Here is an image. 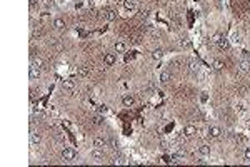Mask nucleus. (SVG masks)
I'll return each mask as SVG.
<instances>
[{
  "label": "nucleus",
  "instance_id": "26",
  "mask_svg": "<svg viewBox=\"0 0 250 167\" xmlns=\"http://www.w3.org/2000/svg\"><path fill=\"white\" fill-rule=\"evenodd\" d=\"M232 40H234V44H240V35H238V33H234V35H232Z\"/></svg>",
  "mask_w": 250,
  "mask_h": 167
},
{
  "label": "nucleus",
  "instance_id": "11",
  "mask_svg": "<svg viewBox=\"0 0 250 167\" xmlns=\"http://www.w3.org/2000/svg\"><path fill=\"white\" fill-rule=\"evenodd\" d=\"M122 102H124L125 107H132L133 105V97L132 95H125L124 99H122Z\"/></svg>",
  "mask_w": 250,
  "mask_h": 167
},
{
  "label": "nucleus",
  "instance_id": "25",
  "mask_svg": "<svg viewBox=\"0 0 250 167\" xmlns=\"http://www.w3.org/2000/svg\"><path fill=\"white\" fill-rule=\"evenodd\" d=\"M237 92H238V95H245L247 94V87H237Z\"/></svg>",
  "mask_w": 250,
  "mask_h": 167
},
{
  "label": "nucleus",
  "instance_id": "32",
  "mask_svg": "<svg viewBox=\"0 0 250 167\" xmlns=\"http://www.w3.org/2000/svg\"><path fill=\"white\" fill-rule=\"evenodd\" d=\"M39 3V0H30V7H35Z\"/></svg>",
  "mask_w": 250,
  "mask_h": 167
},
{
  "label": "nucleus",
  "instance_id": "20",
  "mask_svg": "<svg viewBox=\"0 0 250 167\" xmlns=\"http://www.w3.org/2000/svg\"><path fill=\"white\" fill-rule=\"evenodd\" d=\"M168 80H170V74H168V72H162V75H160V82H164V84H165V82H168Z\"/></svg>",
  "mask_w": 250,
  "mask_h": 167
},
{
  "label": "nucleus",
  "instance_id": "22",
  "mask_svg": "<svg viewBox=\"0 0 250 167\" xmlns=\"http://www.w3.org/2000/svg\"><path fill=\"white\" fill-rule=\"evenodd\" d=\"M100 124H102V117H100V115L92 117V125H100Z\"/></svg>",
  "mask_w": 250,
  "mask_h": 167
},
{
  "label": "nucleus",
  "instance_id": "21",
  "mask_svg": "<svg viewBox=\"0 0 250 167\" xmlns=\"http://www.w3.org/2000/svg\"><path fill=\"white\" fill-rule=\"evenodd\" d=\"M115 17H117V14H115L113 10H109V12L105 14V18H107V20H113Z\"/></svg>",
  "mask_w": 250,
  "mask_h": 167
},
{
  "label": "nucleus",
  "instance_id": "16",
  "mask_svg": "<svg viewBox=\"0 0 250 167\" xmlns=\"http://www.w3.org/2000/svg\"><path fill=\"white\" fill-rule=\"evenodd\" d=\"M125 48H127V45H125L124 42H117V44H115V52H118V54H120V52H125Z\"/></svg>",
  "mask_w": 250,
  "mask_h": 167
},
{
  "label": "nucleus",
  "instance_id": "4",
  "mask_svg": "<svg viewBox=\"0 0 250 167\" xmlns=\"http://www.w3.org/2000/svg\"><path fill=\"white\" fill-rule=\"evenodd\" d=\"M183 134H185V137H194L197 134V127L195 125H187L183 129Z\"/></svg>",
  "mask_w": 250,
  "mask_h": 167
},
{
  "label": "nucleus",
  "instance_id": "6",
  "mask_svg": "<svg viewBox=\"0 0 250 167\" xmlns=\"http://www.w3.org/2000/svg\"><path fill=\"white\" fill-rule=\"evenodd\" d=\"M115 60H117L115 54H107V55H105V59H103L105 65H113V64H115Z\"/></svg>",
  "mask_w": 250,
  "mask_h": 167
},
{
  "label": "nucleus",
  "instance_id": "29",
  "mask_svg": "<svg viewBox=\"0 0 250 167\" xmlns=\"http://www.w3.org/2000/svg\"><path fill=\"white\" fill-rule=\"evenodd\" d=\"M113 164H124V159H122V157H115V159H113Z\"/></svg>",
  "mask_w": 250,
  "mask_h": 167
},
{
  "label": "nucleus",
  "instance_id": "9",
  "mask_svg": "<svg viewBox=\"0 0 250 167\" xmlns=\"http://www.w3.org/2000/svg\"><path fill=\"white\" fill-rule=\"evenodd\" d=\"M90 155H92L94 159H102V157H103V152H102V149H97V147H95L94 151L90 152Z\"/></svg>",
  "mask_w": 250,
  "mask_h": 167
},
{
  "label": "nucleus",
  "instance_id": "30",
  "mask_svg": "<svg viewBox=\"0 0 250 167\" xmlns=\"http://www.w3.org/2000/svg\"><path fill=\"white\" fill-rule=\"evenodd\" d=\"M207 99H209V97H207V92H203L202 97H200V100H202V102H207Z\"/></svg>",
  "mask_w": 250,
  "mask_h": 167
},
{
  "label": "nucleus",
  "instance_id": "2",
  "mask_svg": "<svg viewBox=\"0 0 250 167\" xmlns=\"http://www.w3.org/2000/svg\"><path fill=\"white\" fill-rule=\"evenodd\" d=\"M39 75H40V67L32 64L30 69H29V77H30L32 80H35V79H39Z\"/></svg>",
  "mask_w": 250,
  "mask_h": 167
},
{
  "label": "nucleus",
  "instance_id": "17",
  "mask_svg": "<svg viewBox=\"0 0 250 167\" xmlns=\"http://www.w3.org/2000/svg\"><path fill=\"white\" fill-rule=\"evenodd\" d=\"M162 57H164V52H162V50H154V52H152V59H154V60H160Z\"/></svg>",
  "mask_w": 250,
  "mask_h": 167
},
{
  "label": "nucleus",
  "instance_id": "8",
  "mask_svg": "<svg viewBox=\"0 0 250 167\" xmlns=\"http://www.w3.org/2000/svg\"><path fill=\"white\" fill-rule=\"evenodd\" d=\"M40 142V134L39 132H32L30 134V144L32 145H35V144Z\"/></svg>",
  "mask_w": 250,
  "mask_h": 167
},
{
  "label": "nucleus",
  "instance_id": "27",
  "mask_svg": "<svg viewBox=\"0 0 250 167\" xmlns=\"http://www.w3.org/2000/svg\"><path fill=\"white\" fill-rule=\"evenodd\" d=\"M99 112H100V114H107V112H109V107H107V105H100V107H99Z\"/></svg>",
  "mask_w": 250,
  "mask_h": 167
},
{
  "label": "nucleus",
  "instance_id": "5",
  "mask_svg": "<svg viewBox=\"0 0 250 167\" xmlns=\"http://www.w3.org/2000/svg\"><path fill=\"white\" fill-rule=\"evenodd\" d=\"M188 70L192 72V74H198V72H200V65H198V62L190 60V62H188Z\"/></svg>",
  "mask_w": 250,
  "mask_h": 167
},
{
  "label": "nucleus",
  "instance_id": "23",
  "mask_svg": "<svg viewBox=\"0 0 250 167\" xmlns=\"http://www.w3.org/2000/svg\"><path fill=\"white\" fill-rule=\"evenodd\" d=\"M213 69H215V70H222V69H224V64H222L220 60H215V62H213Z\"/></svg>",
  "mask_w": 250,
  "mask_h": 167
},
{
  "label": "nucleus",
  "instance_id": "7",
  "mask_svg": "<svg viewBox=\"0 0 250 167\" xmlns=\"http://www.w3.org/2000/svg\"><path fill=\"white\" fill-rule=\"evenodd\" d=\"M62 89L63 90H73V89H75V82H73V80H63Z\"/></svg>",
  "mask_w": 250,
  "mask_h": 167
},
{
  "label": "nucleus",
  "instance_id": "1",
  "mask_svg": "<svg viewBox=\"0 0 250 167\" xmlns=\"http://www.w3.org/2000/svg\"><path fill=\"white\" fill-rule=\"evenodd\" d=\"M75 155H77V152H75V149H72V147H65L62 152V159L65 160V162H70V160L75 159Z\"/></svg>",
  "mask_w": 250,
  "mask_h": 167
},
{
  "label": "nucleus",
  "instance_id": "13",
  "mask_svg": "<svg viewBox=\"0 0 250 167\" xmlns=\"http://www.w3.org/2000/svg\"><path fill=\"white\" fill-rule=\"evenodd\" d=\"M217 45H219L220 48H224V50H227V48H228V42H227V40L224 39V37H220V39L217 40Z\"/></svg>",
  "mask_w": 250,
  "mask_h": 167
},
{
  "label": "nucleus",
  "instance_id": "31",
  "mask_svg": "<svg viewBox=\"0 0 250 167\" xmlns=\"http://www.w3.org/2000/svg\"><path fill=\"white\" fill-rule=\"evenodd\" d=\"M245 159L250 160V149H247V151H245Z\"/></svg>",
  "mask_w": 250,
  "mask_h": 167
},
{
  "label": "nucleus",
  "instance_id": "3",
  "mask_svg": "<svg viewBox=\"0 0 250 167\" xmlns=\"http://www.w3.org/2000/svg\"><path fill=\"white\" fill-rule=\"evenodd\" d=\"M209 135H210L212 139H217V137H220V135H222V130H220V127L213 125V127L209 129Z\"/></svg>",
  "mask_w": 250,
  "mask_h": 167
},
{
  "label": "nucleus",
  "instance_id": "19",
  "mask_svg": "<svg viewBox=\"0 0 250 167\" xmlns=\"http://www.w3.org/2000/svg\"><path fill=\"white\" fill-rule=\"evenodd\" d=\"M124 7L127 8V10H132L133 7H135V2L133 0H125V3H124Z\"/></svg>",
  "mask_w": 250,
  "mask_h": 167
},
{
  "label": "nucleus",
  "instance_id": "24",
  "mask_svg": "<svg viewBox=\"0 0 250 167\" xmlns=\"http://www.w3.org/2000/svg\"><path fill=\"white\" fill-rule=\"evenodd\" d=\"M33 65H37V67H42V65H43V60L37 57V59H33Z\"/></svg>",
  "mask_w": 250,
  "mask_h": 167
},
{
  "label": "nucleus",
  "instance_id": "10",
  "mask_svg": "<svg viewBox=\"0 0 250 167\" xmlns=\"http://www.w3.org/2000/svg\"><path fill=\"white\" fill-rule=\"evenodd\" d=\"M105 140L103 139H100V137H97V139H94V147H97V149H102V147H105Z\"/></svg>",
  "mask_w": 250,
  "mask_h": 167
},
{
  "label": "nucleus",
  "instance_id": "18",
  "mask_svg": "<svg viewBox=\"0 0 250 167\" xmlns=\"http://www.w3.org/2000/svg\"><path fill=\"white\" fill-rule=\"evenodd\" d=\"M198 154H200V155H209V154H210V147H209V145H202V147L198 149Z\"/></svg>",
  "mask_w": 250,
  "mask_h": 167
},
{
  "label": "nucleus",
  "instance_id": "14",
  "mask_svg": "<svg viewBox=\"0 0 250 167\" xmlns=\"http://www.w3.org/2000/svg\"><path fill=\"white\" fill-rule=\"evenodd\" d=\"M240 70L250 72V62L249 60H242V62H240Z\"/></svg>",
  "mask_w": 250,
  "mask_h": 167
},
{
  "label": "nucleus",
  "instance_id": "28",
  "mask_svg": "<svg viewBox=\"0 0 250 167\" xmlns=\"http://www.w3.org/2000/svg\"><path fill=\"white\" fill-rule=\"evenodd\" d=\"M235 110L237 112H245V107H243V105H235Z\"/></svg>",
  "mask_w": 250,
  "mask_h": 167
},
{
  "label": "nucleus",
  "instance_id": "12",
  "mask_svg": "<svg viewBox=\"0 0 250 167\" xmlns=\"http://www.w3.org/2000/svg\"><path fill=\"white\" fill-rule=\"evenodd\" d=\"M88 74H90V69H88L87 65H82V67L78 69V75H80V77H87Z\"/></svg>",
  "mask_w": 250,
  "mask_h": 167
},
{
  "label": "nucleus",
  "instance_id": "15",
  "mask_svg": "<svg viewBox=\"0 0 250 167\" xmlns=\"http://www.w3.org/2000/svg\"><path fill=\"white\" fill-rule=\"evenodd\" d=\"M54 27H55V29H63V27H65L63 18H55V20H54Z\"/></svg>",
  "mask_w": 250,
  "mask_h": 167
}]
</instances>
